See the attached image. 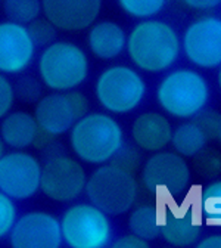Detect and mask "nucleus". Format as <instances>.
I'll return each mask as SVG.
<instances>
[{
    "instance_id": "1",
    "label": "nucleus",
    "mask_w": 221,
    "mask_h": 248,
    "mask_svg": "<svg viewBox=\"0 0 221 248\" xmlns=\"http://www.w3.org/2000/svg\"><path fill=\"white\" fill-rule=\"evenodd\" d=\"M132 64L150 74L170 70L180 56L181 42L173 25L160 19H143L127 34L125 46Z\"/></svg>"
},
{
    "instance_id": "2",
    "label": "nucleus",
    "mask_w": 221,
    "mask_h": 248,
    "mask_svg": "<svg viewBox=\"0 0 221 248\" xmlns=\"http://www.w3.org/2000/svg\"><path fill=\"white\" fill-rule=\"evenodd\" d=\"M124 145L119 123L105 112H88L70 130V146L87 164H105Z\"/></svg>"
},
{
    "instance_id": "3",
    "label": "nucleus",
    "mask_w": 221,
    "mask_h": 248,
    "mask_svg": "<svg viewBox=\"0 0 221 248\" xmlns=\"http://www.w3.org/2000/svg\"><path fill=\"white\" fill-rule=\"evenodd\" d=\"M37 70L44 87L52 92H68L87 80L90 64L81 46L70 40H56L43 47Z\"/></svg>"
},
{
    "instance_id": "4",
    "label": "nucleus",
    "mask_w": 221,
    "mask_h": 248,
    "mask_svg": "<svg viewBox=\"0 0 221 248\" xmlns=\"http://www.w3.org/2000/svg\"><path fill=\"white\" fill-rule=\"evenodd\" d=\"M156 101L170 115L191 118L206 107L209 101V84L195 70L177 68L164 76L158 84Z\"/></svg>"
},
{
    "instance_id": "5",
    "label": "nucleus",
    "mask_w": 221,
    "mask_h": 248,
    "mask_svg": "<svg viewBox=\"0 0 221 248\" xmlns=\"http://www.w3.org/2000/svg\"><path fill=\"white\" fill-rule=\"evenodd\" d=\"M84 192L91 204L108 216H121L134 205L137 182L133 173L109 163L99 166L87 177Z\"/></svg>"
},
{
    "instance_id": "6",
    "label": "nucleus",
    "mask_w": 221,
    "mask_h": 248,
    "mask_svg": "<svg viewBox=\"0 0 221 248\" xmlns=\"http://www.w3.org/2000/svg\"><path fill=\"white\" fill-rule=\"evenodd\" d=\"M146 90V81L140 73L122 64L106 67L94 83V96L111 114L134 111L142 104Z\"/></svg>"
},
{
    "instance_id": "7",
    "label": "nucleus",
    "mask_w": 221,
    "mask_h": 248,
    "mask_svg": "<svg viewBox=\"0 0 221 248\" xmlns=\"http://www.w3.org/2000/svg\"><path fill=\"white\" fill-rule=\"evenodd\" d=\"M59 220L62 239L71 248H103L112 238L109 216L91 202L73 204Z\"/></svg>"
},
{
    "instance_id": "8",
    "label": "nucleus",
    "mask_w": 221,
    "mask_h": 248,
    "mask_svg": "<svg viewBox=\"0 0 221 248\" xmlns=\"http://www.w3.org/2000/svg\"><path fill=\"white\" fill-rule=\"evenodd\" d=\"M90 102L83 92H52L36 104L34 117L39 127L52 136L68 133L75 121L88 114Z\"/></svg>"
},
{
    "instance_id": "9",
    "label": "nucleus",
    "mask_w": 221,
    "mask_h": 248,
    "mask_svg": "<svg viewBox=\"0 0 221 248\" xmlns=\"http://www.w3.org/2000/svg\"><path fill=\"white\" fill-rule=\"evenodd\" d=\"M87 173L83 164L70 155L53 154L42 164L40 191L55 202H71L84 191Z\"/></svg>"
},
{
    "instance_id": "10",
    "label": "nucleus",
    "mask_w": 221,
    "mask_h": 248,
    "mask_svg": "<svg viewBox=\"0 0 221 248\" xmlns=\"http://www.w3.org/2000/svg\"><path fill=\"white\" fill-rule=\"evenodd\" d=\"M181 49L192 65L204 70L221 65V18L204 15L193 19L183 33Z\"/></svg>"
},
{
    "instance_id": "11",
    "label": "nucleus",
    "mask_w": 221,
    "mask_h": 248,
    "mask_svg": "<svg viewBox=\"0 0 221 248\" xmlns=\"http://www.w3.org/2000/svg\"><path fill=\"white\" fill-rule=\"evenodd\" d=\"M42 164L25 149H14L0 158V191L15 201H24L40 191Z\"/></svg>"
},
{
    "instance_id": "12",
    "label": "nucleus",
    "mask_w": 221,
    "mask_h": 248,
    "mask_svg": "<svg viewBox=\"0 0 221 248\" xmlns=\"http://www.w3.org/2000/svg\"><path fill=\"white\" fill-rule=\"evenodd\" d=\"M142 182L152 194L164 191L171 197H177L186 191L191 182V169L180 154L158 152L146 160L142 170Z\"/></svg>"
},
{
    "instance_id": "13",
    "label": "nucleus",
    "mask_w": 221,
    "mask_h": 248,
    "mask_svg": "<svg viewBox=\"0 0 221 248\" xmlns=\"http://www.w3.org/2000/svg\"><path fill=\"white\" fill-rule=\"evenodd\" d=\"M8 238L14 248H59L64 242L60 220L47 211L19 216Z\"/></svg>"
},
{
    "instance_id": "14",
    "label": "nucleus",
    "mask_w": 221,
    "mask_h": 248,
    "mask_svg": "<svg viewBox=\"0 0 221 248\" xmlns=\"http://www.w3.org/2000/svg\"><path fill=\"white\" fill-rule=\"evenodd\" d=\"M37 46L31 40L27 25L12 21L0 22V73L24 74L33 64Z\"/></svg>"
},
{
    "instance_id": "15",
    "label": "nucleus",
    "mask_w": 221,
    "mask_h": 248,
    "mask_svg": "<svg viewBox=\"0 0 221 248\" xmlns=\"http://www.w3.org/2000/svg\"><path fill=\"white\" fill-rule=\"evenodd\" d=\"M42 9L58 30L78 33L98 21L102 0H42Z\"/></svg>"
},
{
    "instance_id": "16",
    "label": "nucleus",
    "mask_w": 221,
    "mask_h": 248,
    "mask_svg": "<svg viewBox=\"0 0 221 248\" xmlns=\"http://www.w3.org/2000/svg\"><path fill=\"white\" fill-rule=\"evenodd\" d=\"M202 225L191 205L167 207L160 223V235L174 247H189L198 242Z\"/></svg>"
},
{
    "instance_id": "17",
    "label": "nucleus",
    "mask_w": 221,
    "mask_h": 248,
    "mask_svg": "<svg viewBox=\"0 0 221 248\" xmlns=\"http://www.w3.org/2000/svg\"><path fill=\"white\" fill-rule=\"evenodd\" d=\"M87 46L94 58L112 61L125 50L127 33L115 21H96L88 28Z\"/></svg>"
},
{
    "instance_id": "18",
    "label": "nucleus",
    "mask_w": 221,
    "mask_h": 248,
    "mask_svg": "<svg viewBox=\"0 0 221 248\" xmlns=\"http://www.w3.org/2000/svg\"><path fill=\"white\" fill-rule=\"evenodd\" d=\"M132 136L139 148L158 152L171 142L173 127L165 115L160 112H143L133 123Z\"/></svg>"
},
{
    "instance_id": "19",
    "label": "nucleus",
    "mask_w": 221,
    "mask_h": 248,
    "mask_svg": "<svg viewBox=\"0 0 221 248\" xmlns=\"http://www.w3.org/2000/svg\"><path fill=\"white\" fill-rule=\"evenodd\" d=\"M39 130L34 114L27 111H11L0 123V136L12 149H27L33 146Z\"/></svg>"
},
{
    "instance_id": "20",
    "label": "nucleus",
    "mask_w": 221,
    "mask_h": 248,
    "mask_svg": "<svg viewBox=\"0 0 221 248\" xmlns=\"http://www.w3.org/2000/svg\"><path fill=\"white\" fill-rule=\"evenodd\" d=\"M206 136L193 121L183 123L173 132L171 143L181 157H193L206 145Z\"/></svg>"
},
{
    "instance_id": "21",
    "label": "nucleus",
    "mask_w": 221,
    "mask_h": 248,
    "mask_svg": "<svg viewBox=\"0 0 221 248\" xmlns=\"http://www.w3.org/2000/svg\"><path fill=\"white\" fill-rule=\"evenodd\" d=\"M160 213L155 205H140L134 208L129 217V228L132 233L152 241L160 235Z\"/></svg>"
},
{
    "instance_id": "22",
    "label": "nucleus",
    "mask_w": 221,
    "mask_h": 248,
    "mask_svg": "<svg viewBox=\"0 0 221 248\" xmlns=\"http://www.w3.org/2000/svg\"><path fill=\"white\" fill-rule=\"evenodd\" d=\"M199 208L208 226L221 228V180L209 183L202 191Z\"/></svg>"
},
{
    "instance_id": "23",
    "label": "nucleus",
    "mask_w": 221,
    "mask_h": 248,
    "mask_svg": "<svg viewBox=\"0 0 221 248\" xmlns=\"http://www.w3.org/2000/svg\"><path fill=\"white\" fill-rule=\"evenodd\" d=\"M3 12L9 21L28 25L42 16V0H5Z\"/></svg>"
},
{
    "instance_id": "24",
    "label": "nucleus",
    "mask_w": 221,
    "mask_h": 248,
    "mask_svg": "<svg viewBox=\"0 0 221 248\" xmlns=\"http://www.w3.org/2000/svg\"><path fill=\"white\" fill-rule=\"evenodd\" d=\"M121 11L136 19H150L161 14L168 0H117Z\"/></svg>"
},
{
    "instance_id": "25",
    "label": "nucleus",
    "mask_w": 221,
    "mask_h": 248,
    "mask_svg": "<svg viewBox=\"0 0 221 248\" xmlns=\"http://www.w3.org/2000/svg\"><path fill=\"white\" fill-rule=\"evenodd\" d=\"M15 99L22 104H37L43 96V83L40 78L29 76V74H19L18 80L14 83Z\"/></svg>"
},
{
    "instance_id": "26",
    "label": "nucleus",
    "mask_w": 221,
    "mask_h": 248,
    "mask_svg": "<svg viewBox=\"0 0 221 248\" xmlns=\"http://www.w3.org/2000/svg\"><path fill=\"white\" fill-rule=\"evenodd\" d=\"M193 169L204 179H214L221 174V154L214 148H204L193 155Z\"/></svg>"
},
{
    "instance_id": "27",
    "label": "nucleus",
    "mask_w": 221,
    "mask_h": 248,
    "mask_svg": "<svg viewBox=\"0 0 221 248\" xmlns=\"http://www.w3.org/2000/svg\"><path fill=\"white\" fill-rule=\"evenodd\" d=\"M27 28L31 40L37 47H46L58 39V28L46 16H39L33 22H29Z\"/></svg>"
},
{
    "instance_id": "28",
    "label": "nucleus",
    "mask_w": 221,
    "mask_h": 248,
    "mask_svg": "<svg viewBox=\"0 0 221 248\" xmlns=\"http://www.w3.org/2000/svg\"><path fill=\"white\" fill-rule=\"evenodd\" d=\"M18 219V208L15 200L0 191V239L9 236Z\"/></svg>"
},
{
    "instance_id": "29",
    "label": "nucleus",
    "mask_w": 221,
    "mask_h": 248,
    "mask_svg": "<svg viewBox=\"0 0 221 248\" xmlns=\"http://www.w3.org/2000/svg\"><path fill=\"white\" fill-rule=\"evenodd\" d=\"M193 123L202 130L206 139H215L221 129V114L214 109H201L193 115Z\"/></svg>"
},
{
    "instance_id": "30",
    "label": "nucleus",
    "mask_w": 221,
    "mask_h": 248,
    "mask_svg": "<svg viewBox=\"0 0 221 248\" xmlns=\"http://www.w3.org/2000/svg\"><path fill=\"white\" fill-rule=\"evenodd\" d=\"M111 164H114L117 167H121L122 170L134 174L140 167V154L133 146L122 145L117 151V154L111 158Z\"/></svg>"
},
{
    "instance_id": "31",
    "label": "nucleus",
    "mask_w": 221,
    "mask_h": 248,
    "mask_svg": "<svg viewBox=\"0 0 221 248\" xmlns=\"http://www.w3.org/2000/svg\"><path fill=\"white\" fill-rule=\"evenodd\" d=\"M15 104V90L14 83L8 78V76L0 73V120L5 118Z\"/></svg>"
},
{
    "instance_id": "32",
    "label": "nucleus",
    "mask_w": 221,
    "mask_h": 248,
    "mask_svg": "<svg viewBox=\"0 0 221 248\" xmlns=\"http://www.w3.org/2000/svg\"><path fill=\"white\" fill-rule=\"evenodd\" d=\"M112 248H149V241L129 233L118 238L112 242Z\"/></svg>"
},
{
    "instance_id": "33",
    "label": "nucleus",
    "mask_w": 221,
    "mask_h": 248,
    "mask_svg": "<svg viewBox=\"0 0 221 248\" xmlns=\"http://www.w3.org/2000/svg\"><path fill=\"white\" fill-rule=\"evenodd\" d=\"M181 2L193 11H211L221 5V0H181Z\"/></svg>"
},
{
    "instance_id": "34",
    "label": "nucleus",
    "mask_w": 221,
    "mask_h": 248,
    "mask_svg": "<svg viewBox=\"0 0 221 248\" xmlns=\"http://www.w3.org/2000/svg\"><path fill=\"white\" fill-rule=\"evenodd\" d=\"M55 139H56V136H52V135H49L47 132H44V130H42L39 127L37 135H36V139L33 142V146L36 149H39V151H46L47 148H52L53 146Z\"/></svg>"
},
{
    "instance_id": "35",
    "label": "nucleus",
    "mask_w": 221,
    "mask_h": 248,
    "mask_svg": "<svg viewBox=\"0 0 221 248\" xmlns=\"http://www.w3.org/2000/svg\"><path fill=\"white\" fill-rule=\"evenodd\" d=\"M198 248H221V233L220 235H209L196 244Z\"/></svg>"
},
{
    "instance_id": "36",
    "label": "nucleus",
    "mask_w": 221,
    "mask_h": 248,
    "mask_svg": "<svg viewBox=\"0 0 221 248\" xmlns=\"http://www.w3.org/2000/svg\"><path fill=\"white\" fill-rule=\"evenodd\" d=\"M5 154H6V143L2 139V136H0V158H2Z\"/></svg>"
},
{
    "instance_id": "37",
    "label": "nucleus",
    "mask_w": 221,
    "mask_h": 248,
    "mask_svg": "<svg viewBox=\"0 0 221 248\" xmlns=\"http://www.w3.org/2000/svg\"><path fill=\"white\" fill-rule=\"evenodd\" d=\"M217 81H218V87L221 90V65L218 67V74H217Z\"/></svg>"
},
{
    "instance_id": "38",
    "label": "nucleus",
    "mask_w": 221,
    "mask_h": 248,
    "mask_svg": "<svg viewBox=\"0 0 221 248\" xmlns=\"http://www.w3.org/2000/svg\"><path fill=\"white\" fill-rule=\"evenodd\" d=\"M218 138H220V142H221V129H220V135H218Z\"/></svg>"
}]
</instances>
